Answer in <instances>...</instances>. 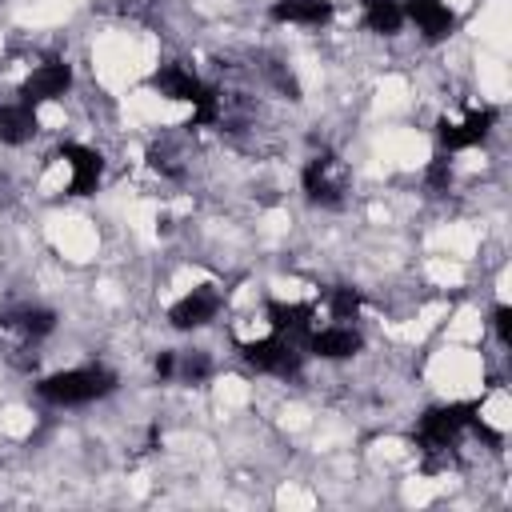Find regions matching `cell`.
Masks as SVG:
<instances>
[{
  "instance_id": "cell-1",
  "label": "cell",
  "mask_w": 512,
  "mask_h": 512,
  "mask_svg": "<svg viewBox=\"0 0 512 512\" xmlns=\"http://www.w3.org/2000/svg\"><path fill=\"white\" fill-rule=\"evenodd\" d=\"M116 388V376L108 368H68V372H56V376H44L36 384L40 400L48 404H88V400H100Z\"/></svg>"
},
{
  "instance_id": "cell-2",
  "label": "cell",
  "mask_w": 512,
  "mask_h": 512,
  "mask_svg": "<svg viewBox=\"0 0 512 512\" xmlns=\"http://www.w3.org/2000/svg\"><path fill=\"white\" fill-rule=\"evenodd\" d=\"M476 420V404H444V408H432L420 416V428H416V444L424 452H444L464 428H472Z\"/></svg>"
},
{
  "instance_id": "cell-3",
  "label": "cell",
  "mask_w": 512,
  "mask_h": 512,
  "mask_svg": "<svg viewBox=\"0 0 512 512\" xmlns=\"http://www.w3.org/2000/svg\"><path fill=\"white\" fill-rule=\"evenodd\" d=\"M240 356H244L256 372H276V376H292V372H300V364H304L300 340H296V336H280V332H272L268 340L240 344Z\"/></svg>"
},
{
  "instance_id": "cell-4",
  "label": "cell",
  "mask_w": 512,
  "mask_h": 512,
  "mask_svg": "<svg viewBox=\"0 0 512 512\" xmlns=\"http://www.w3.org/2000/svg\"><path fill=\"white\" fill-rule=\"evenodd\" d=\"M216 312H220V292H216L212 284H200V288H192L184 300H176V304L168 308V320H172V328H200V324H208Z\"/></svg>"
},
{
  "instance_id": "cell-5",
  "label": "cell",
  "mask_w": 512,
  "mask_h": 512,
  "mask_svg": "<svg viewBox=\"0 0 512 512\" xmlns=\"http://www.w3.org/2000/svg\"><path fill=\"white\" fill-rule=\"evenodd\" d=\"M60 160H68V168H72V184H68L72 196H88V192H96L100 172H104L100 152H92V148L68 140V144H60Z\"/></svg>"
},
{
  "instance_id": "cell-6",
  "label": "cell",
  "mask_w": 512,
  "mask_h": 512,
  "mask_svg": "<svg viewBox=\"0 0 512 512\" xmlns=\"http://www.w3.org/2000/svg\"><path fill=\"white\" fill-rule=\"evenodd\" d=\"M492 124H496V112H492V108H480V112H468L460 124L444 120L436 136H440V144H444L448 152H460V148H472V144H480V140L492 132Z\"/></svg>"
},
{
  "instance_id": "cell-7",
  "label": "cell",
  "mask_w": 512,
  "mask_h": 512,
  "mask_svg": "<svg viewBox=\"0 0 512 512\" xmlns=\"http://www.w3.org/2000/svg\"><path fill=\"white\" fill-rule=\"evenodd\" d=\"M68 84H72V68H68V64H60V60H48V64H40V68L24 80L20 100H28V104L56 100V96H64V92H68Z\"/></svg>"
},
{
  "instance_id": "cell-8",
  "label": "cell",
  "mask_w": 512,
  "mask_h": 512,
  "mask_svg": "<svg viewBox=\"0 0 512 512\" xmlns=\"http://www.w3.org/2000/svg\"><path fill=\"white\" fill-rule=\"evenodd\" d=\"M404 20H412L424 32V40H432V44L444 40L456 28V16H452V8L444 0H408L404 4Z\"/></svg>"
},
{
  "instance_id": "cell-9",
  "label": "cell",
  "mask_w": 512,
  "mask_h": 512,
  "mask_svg": "<svg viewBox=\"0 0 512 512\" xmlns=\"http://www.w3.org/2000/svg\"><path fill=\"white\" fill-rule=\"evenodd\" d=\"M152 88H156L160 96H168V100H188V104H196V100H204V96L212 92V88H204L200 76L188 72L184 64H164V68L152 76Z\"/></svg>"
},
{
  "instance_id": "cell-10",
  "label": "cell",
  "mask_w": 512,
  "mask_h": 512,
  "mask_svg": "<svg viewBox=\"0 0 512 512\" xmlns=\"http://www.w3.org/2000/svg\"><path fill=\"white\" fill-rule=\"evenodd\" d=\"M360 332L352 324H332V328H320V332H308V352L324 356V360H344V356H356L360 352Z\"/></svg>"
},
{
  "instance_id": "cell-11",
  "label": "cell",
  "mask_w": 512,
  "mask_h": 512,
  "mask_svg": "<svg viewBox=\"0 0 512 512\" xmlns=\"http://www.w3.org/2000/svg\"><path fill=\"white\" fill-rule=\"evenodd\" d=\"M304 192L312 204H324V208H340V184L332 180V156H312L304 164Z\"/></svg>"
},
{
  "instance_id": "cell-12",
  "label": "cell",
  "mask_w": 512,
  "mask_h": 512,
  "mask_svg": "<svg viewBox=\"0 0 512 512\" xmlns=\"http://www.w3.org/2000/svg\"><path fill=\"white\" fill-rule=\"evenodd\" d=\"M272 20L320 28V24L332 20V4H328V0H276V4H272Z\"/></svg>"
},
{
  "instance_id": "cell-13",
  "label": "cell",
  "mask_w": 512,
  "mask_h": 512,
  "mask_svg": "<svg viewBox=\"0 0 512 512\" xmlns=\"http://www.w3.org/2000/svg\"><path fill=\"white\" fill-rule=\"evenodd\" d=\"M268 324H272V332H280V336H304L308 340V332H312V304H280V300H268Z\"/></svg>"
},
{
  "instance_id": "cell-14",
  "label": "cell",
  "mask_w": 512,
  "mask_h": 512,
  "mask_svg": "<svg viewBox=\"0 0 512 512\" xmlns=\"http://www.w3.org/2000/svg\"><path fill=\"white\" fill-rule=\"evenodd\" d=\"M36 136V112L28 100L16 104H0V140L4 144H24Z\"/></svg>"
},
{
  "instance_id": "cell-15",
  "label": "cell",
  "mask_w": 512,
  "mask_h": 512,
  "mask_svg": "<svg viewBox=\"0 0 512 512\" xmlns=\"http://www.w3.org/2000/svg\"><path fill=\"white\" fill-rule=\"evenodd\" d=\"M0 328H12L28 340H40L56 328V316L48 308H12V312H0Z\"/></svg>"
},
{
  "instance_id": "cell-16",
  "label": "cell",
  "mask_w": 512,
  "mask_h": 512,
  "mask_svg": "<svg viewBox=\"0 0 512 512\" xmlns=\"http://www.w3.org/2000/svg\"><path fill=\"white\" fill-rule=\"evenodd\" d=\"M364 24L372 32H400L404 24V4L400 0H364Z\"/></svg>"
},
{
  "instance_id": "cell-17",
  "label": "cell",
  "mask_w": 512,
  "mask_h": 512,
  "mask_svg": "<svg viewBox=\"0 0 512 512\" xmlns=\"http://www.w3.org/2000/svg\"><path fill=\"white\" fill-rule=\"evenodd\" d=\"M328 308H332V316L336 320H356V312H360V296L352 292V288H332L328 292Z\"/></svg>"
},
{
  "instance_id": "cell-18",
  "label": "cell",
  "mask_w": 512,
  "mask_h": 512,
  "mask_svg": "<svg viewBox=\"0 0 512 512\" xmlns=\"http://www.w3.org/2000/svg\"><path fill=\"white\" fill-rule=\"evenodd\" d=\"M448 184H452V164H448L444 156H436V160L428 164V188H432V192H448Z\"/></svg>"
},
{
  "instance_id": "cell-19",
  "label": "cell",
  "mask_w": 512,
  "mask_h": 512,
  "mask_svg": "<svg viewBox=\"0 0 512 512\" xmlns=\"http://www.w3.org/2000/svg\"><path fill=\"white\" fill-rule=\"evenodd\" d=\"M176 368H180V376H184V380H204L212 364H208V356H204V352H192V356H184Z\"/></svg>"
},
{
  "instance_id": "cell-20",
  "label": "cell",
  "mask_w": 512,
  "mask_h": 512,
  "mask_svg": "<svg viewBox=\"0 0 512 512\" xmlns=\"http://www.w3.org/2000/svg\"><path fill=\"white\" fill-rule=\"evenodd\" d=\"M492 324H496V336H500L504 344H512V308H508V304H500V308L492 312Z\"/></svg>"
},
{
  "instance_id": "cell-21",
  "label": "cell",
  "mask_w": 512,
  "mask_h": 512,
  "mask_svg": "<svg viewBox=\"0 0 512 512\" xmlns=\"http://www.w3.org/2000/svg\"><path fill=\"white\" fill-rule=\"evenodd\" d=\"M172 372H176V356H172V352H160V356H156V376L168 380Z\"/></svg>"
}]
</instances>
